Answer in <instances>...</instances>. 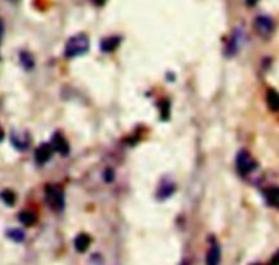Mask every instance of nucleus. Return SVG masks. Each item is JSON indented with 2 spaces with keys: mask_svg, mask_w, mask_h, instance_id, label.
<instances>
[{
  "mask_svg": "<svg viewBox=\"0 0 279 265\" xmlns=\"http://www.w3.org/2000/svg\"><path fill=\"white\" fill-rule=\"evenodd\" d=\"M7 236L10 239H13L14 242H22L25 239V233L19 228H11L7 231Z\"/></svg>",
  "mask_w": 279,
  "mask_h": 265,
  "instance_id": "nucleus-17",
  "label": "nucleus"
},
{
  "mask_svg": "<svg viewBox=\"0 0 279 265\" xmlns=\"http://www.w3.org/2000/svg\"><path fill=\"white\" fill-rule=\"evenodd\" d=\"M93 1V4H96V6H103L104 3H106V0H92Z\"/></svg>",
  "mask_w": 279,
  "mask_h": 265,
  "instance_id": "nucleus-21",
  "label": "nucleus"
},
{
  "mask_svg": "<svg viewBox=\"0 0 279 265\" xmlns=\"http://www.w3.org/2000/svg\"><path fill=\"white\" fill-rule=\"evenodd\" d=\"M18 219L22 223L23 226L26 227H31L33 224H36L37 221V215L33 211H22V212L18 215Z\"/></svg>",
  "mask_w": 279,
  "mask_h": 265,
  "instance_id": "nucleus-11",
  "label": "nucleus"
},
{
  "mask_svg": "<svg viewBox=\"0 0 279 265\" xmlns=\"http://www.w3.org/2000/svg\"><path fill=\"white\" fill-rule=\"evenodd\" d=\"M46 197L51 209L56 212H62L65 208V194L63 190L55 185H47Z\"/></svg>",
  "mask_w": 279,
  "mask_h": 265,
  "instance_id": "nucleus-2",
  "label": "nucleus"
},
{
  "mask_svg": "<svg viewBox=\"0 0 279 265\" xmlns=\"http://www.w3.org/2000/svg\"><path fill=\"white\" fill-rule=\"evenodd\" d=\"M104 179H106V182H111L114 179V172L111 168H107L106 172H104Z\"/></svg>",
  "mask_w": 279,
  "mask_h": 265,
  "instance_id": "nucleus-19",
  "label": "nucleus"
},
{
  "mask_svg": "<svg viewBox=\"0 0 279 265\" xmlns=\"http://www.w3.org/2000/svg\"><path fill=\"white\" fill-rule=\"evenodd\" d=\"M267 104L272 111H279V93L275 91L267 92Z\"/></svg>",
  "mask_w": 279,
  "mask_h": 265,
  "instance_id": "nucleus-14",
  "label": "nucleus"
},
{
  "mask_svg": "<svg viewBox=\"0 0 279 265\" xmlns=\"http://www.w3.org/2000/svg\"><path fill=\"white\" fill-rule=\"evenodd\" d=\"M88 51H89V38L85 34H77L67 41L65 48V55L66 58H76L86 53Z\"/></svg>",
  "mask_w": 279,
  "mask_h": 265,
  "instance_id": "nucleus-1",
  "label": "nucleus"
},
{
  "mask_svg": "<svg viewBox=\"0 0 279 265\" xmlns=\"http://www.w3.org/2000/svg\"><path fill=\"white\" fill-rule=\"evenodd\" d=\"M220 261V248L216 241H212L211 248L207 254V265H219Z\"/></svg>",
  "mask_w": 279,
  "mask_h": 265,
  "instance_id": "nucleus-9",
  "label": "nucleus"
},
{
  "mask_svg": "<svg viewBox=\"0 0 279 265\" xmlns=\"http://www.w3.org/2000/svg\"><path fill=\"white\" fill-rule=\"evenodd\" d=\"M271 265H279V251L274 256V258H272V263Z\"/></svg>",
  "mask_w": 279,
  "mask_h": 265,
  "instance_id": "nucleus-20",
  "label": "nucleus"
},
{
  "mask_svg": "<svg viewBox=\"0 0 279 265\" xmlns=\"http://www.w3.org/2000/svg\"><path fill=\"white\" fill-rule=\"evenodd\" d=\"M121 44V38L116 37V36H111V37L104 38L100 44V48L103 52H113L115 51Z\"/></svg>",
  "mask_w": 279,
  "mask_h": 265,
  "instance_id": "nucleus-10",
  "label": "nucleus"
},
{
  "mask_svg": "<svg viewBox=\"0 0 279 265\" xmlns=\"http://www.w3.org/2000/svg\"><path fill=\"white\" fill-rule=\"evenodd\" d=\"M19 59H21V64L26 70H32L34 66V61H33V56L29 52H21L19 55Z\"/></svg>",
  "mask_w": 279,
  "mask_h": 265,
  "instance_id": "nucleus-16",
  "label": "nucleus"
},
{
  "mask_svg": "<svg viewBox=\"0 0 279 265\" xmlns=\"http://www.w3.org/2000/svg\"><path fill=\"white\" fill-rule=\"evenodd\" d=\"M3 138H4V131H3L1 126H0V142L3 141Z\"/></svg>",
  "mask_w": 279,
  "mask_h": 265,
  "instance_id": "nucleus-23",
  "label": "nucleus"
},
{
  "mask_svg": "<svg viewBox=\"0 0 279 265\" xmlns=\"http://www.w3.org/2000/svg\"><path fill=\"white\" fill-rule=\"evenodd\" d=\"M235 166H237V171L241 175H248L252 171L256 170V161L253 160V157L249 155L246 151L238 152L237 159H235Z\"/></svg>",
  "mask_w": 279,
  "mask_h": 265,
  "instance_id": "nucleus-3",
  "label": "nucleus"
},
{
  "mask_svg": "<svg viewBox=\"0 0 279 265\" xmlns=\"http://www.w3.org/2000/svg\"><path fill=\"white\" fill-rule=\"evenodd\" d=\"M11 142L19 151H26L31 145V137L28 133H21V131H14L11 134Z\"/></svg>",
  "mask_w": 279,
  "mask_h": 265,
  "instance_id": "nucleus-5",
  "label": "nucleus"
},
{
  "mask_svg": "<svg viewBox=\"0 0 279 265\" xmlns=\"http://www.w3.org/2000/svg\"><path fill=\"white\" fill-rule=\"evenodd\" d=\"M51 145H52L53 151H56L58 153L63 155V156H67L68 152H70V146H68V142L66 141V138L62 134H59V133L53 134Z\"/></svg>",
  "mask_w": 279,
  "mask_h": 265,
  "instance_id": "nucleus-6",
  "label": "nucleus"
},
{
  "mask_svg": "<svg viewBox=\"0 0 279 265\" xmlns=\"http://www.w3.org/2000/svg\"><path fill=\"white\" fill-rule=\"evenodd\" d=\"M264 197L267 200V203L274 206L279 205V187H268L264 191Z\"/></svg>",
  "mask_w": 279,
  "mask_h": 265,
  "instance_id": "nucleus-12",
  "label": "nucleus"
},
{
  "mask_svg": "<svg viewBox=\"0 0 279 265\" xmlns=\"http://www.w3.org/2000/svg\"><path fill=\"white\" fill-rule=\"evenodd\" d=\"M0 198H1V201L6 205H8V206H13L16 201V193L11 191V190H3V191L0 193Z\"/></svg>",
  "mask_w": 279,
  "mask_h": 265,
  "instance_id": "nucleus-15",
  "label": "nucleus"
},
{
  "mask_svg": "<svg viewBox=\"0 0 279 265\" xmlns=\"http://www.w3.org/2000/svg\"><path fill=\"white\" fill-rule=\"evenodd\" d=\"M1 31H3V26H1V22H0V37H1Z\"/></svg>",
  "mask_w": 279,
  "mask_h": 265,
  "instance_id": "nucleus-24",
  "label": "nucleus"
},
{
  "mask_svg": "<svg viewBox=\"0 0 279 265\" xmlns=\"http://www.w3.org/2000/svg\"><path fill=\"white\" fill-rule=\"evenodd\" d=\"M91 243V236L82 233V234H78L76 236V239H74V248H76L78 253H83V251H86V250L89 249Z\"/></svg>",
  "mask_w": 279,
  "mask_h": 265,
  "instance_id": "nucleus-8",
  "label": "nucleus"
},
{
  "mask_svg": "<svg viewBox=\"0 0 279 265\" xmlns=\"http://www.w3.org/2000/svg\"><path fill=\"white\" fill-rule=\"evenodd\" d=\"M53 148L51 144H43L38 146L36 149V153H34V157H36V161L43 164V163H47L48 160L51 159L52 156Z\"/></svg>",
  "mask_w": 279,
  "mask_h": 265,
  "instance_id": "nucleus-7",
  "label": "nucleus"
},
{
  "mask_svg": "<svg viewBox=\"0 0 279 265\" xmlns=\"http://www.w3.org/2000/svg\"><path fill=\"white\" fill-rule=\"evenodd\" d=\"M255 29H256V31L260 36L268 37L272 31H274V21H272L270 16H257L256 19H255Z\"/></svg>",
  "mask_w": 279,
  "mask_h": 265,
  "instance_id": "nucleus-4",
  "label": "nucleus"
},
{
  "mask_svg": "<svg viewBox=\"0 0 279 265\" xmlns=\"http://www.w3.org/2000/svg\"><path fill=\"white\" fill-rule=\"evenodd\" d=\"M175 191V185L171 182H164L158 190V198L159 200H166Z\"/></svg>",
  "mask_w": 279,
  "mask_h": 265,
  "instance_id": "nucleus-13",
  "label": "nucleus"
},
{
  "mask_svg": "<svg viewBox=\"0 0 279 265\" xmlns=\"http://www.w3.org/2000/svg\"><path fill=\"white\" fill-rule=\"evenodd\" d=\"M168 115H170V103L167 100L160 101V118L162 119H168Z\"/></svg>",
  "mask_w": 279,
  "mask_h": 265,
  "instance_id": "nucleus-18",
  "label": "nucleus"
},
{
  "mask_svg": "<svg viewBox=\"0 0 279 265\" xmlns=\"http://www.w3.org/2000/svg\"><path fill=\"white\" fill-rule=\"evenodd\" d=\"M278 208H279V205H278Z\"/></svg>",
  "mask_w": 279,
  "mask_h": 265,
  "instance_id": "nucleus-25",
  "label": "nucleus"
},
{
  "mask_svg": "<svg viewBox=\"0 0 279 265\" xmlns=\"http://www.w3.org/2000/svg\"><path fill=\"white\" fill-rule=\"evenodd\" d=\"M257 1H259V0H246V4H248V6H255Z\"/></svg>",
  "mask_w": 279,
  "mask_h": 265,
  "instance_id": "nucleus-22",
  "label": "nucleus"
}]
</instances>
